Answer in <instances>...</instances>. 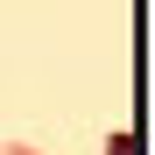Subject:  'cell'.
<instances>
[{
    "label": "cell",
    "instance_id": "cell-1",
    "mask_svg": "<svg viewBox=\"0 0 155 155\" xmlns=\"http://www.w3.org/2000/svg\"><path fill=\"white\" fill-rule=\"evenodd\" d=\"M134 148H141L134 134H113V141H106V155H134Z\"/></svg>",
    "mask_w": 155,
    "mask_h": 155
}]
</instances>
